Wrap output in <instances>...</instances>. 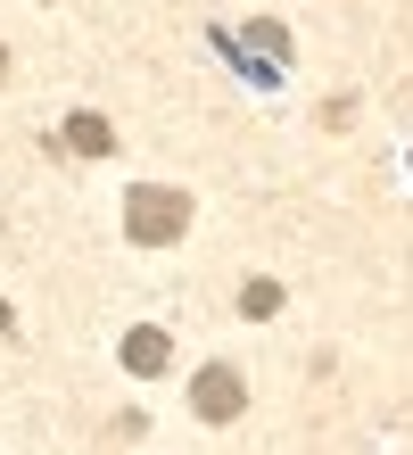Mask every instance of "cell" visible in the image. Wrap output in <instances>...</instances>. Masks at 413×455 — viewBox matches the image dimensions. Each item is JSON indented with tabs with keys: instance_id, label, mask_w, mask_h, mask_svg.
I'll use <instances>...</instances> for the list:
<instances>
[{
	"instance_id": "1",
	"label": "cell",
	"mask_w": 413,
	"mask_h": 455,
	"mask_svg": "<svg viewBox=\"0 0 413 455\" xmlns=\"http://www.w3.org/2000/svg\"><path fill=\"white\" fill-rule=\"evenodd\" d=\"M124 232L141 240V249H174V240L190 232V199H182V191H165V182H132V199H124Z\"/></svg>"
},
{
	"instance_id": "2",
	"label": "cell",
	"mask_w": 413,
	"mask_h": 455,
	"mask_svg": "<svg viewBox=\"0 0 413 455\" xmlns=\"http://www.w3.org/2000/svg\"><path fill=\"white\" fill-rule=\"evenodd\" d=\"M190 406H199V422H232L248 406V381H240L232 364H207L199 381H190Z\"/></svg>"
},
{
	"instance_id": "3",
	"label": "cell",
	"mask_w": 413,
	"mask_h": 455,
	"mask_svg": "<svg viewBox=\"0 0 413 455\" xmlns=\"http://www.w3.org/2000/svg\"><path fill=\"white\" fill-rule=\"evenodd\" d=\"M165 364H174V347H165V331H157V323L124 331V372H141V381H157Z\"/></svg>"
},
{
	"instance_id": "4",
	"label": "cell",
	"mask_w": 413,
	"mask_h": 455,
	"mask_svg": "<svg viewBox=\"0 0 413 455\" xmlns=\"http://www.w3.org/2000/svg\"><path fill=\"white\" fill-rule=\"evenodd\" d=\"M67 149H75V157H107V149H116V124L91 116V108H75V116H67Z\"/></svg>"
},
{
	"instance_id": "5",
	"label": "cell",
	"mask_w": 413,
	"mask_h": 455,
	"mask_svg": "<svg viewBox=\"0 0 413 455\" xmlns=\"http://www.w3.org/2000/svg\"><path fill=\"white\" fill-rule=\"evenodd\" d=\"M240 315H248V323H273V315H282V282H265V274H257V282L240 290Z\"/></svg>"
},
{
	"instance_id": "6",
	"label": "cell",
	"mask_w": 413,
	"mask_h": 455,
	"mask_svg": "<svg viewBox=\"0 0 413 455\" xmlns=\"http://www.w3.org/2000/svg\"><path fill=\"white\" fill-rule=\"evenodd\" d=\"M9 323H17V315H9V299H0V331H9Z\"/></svg>"
}]
</instances>
